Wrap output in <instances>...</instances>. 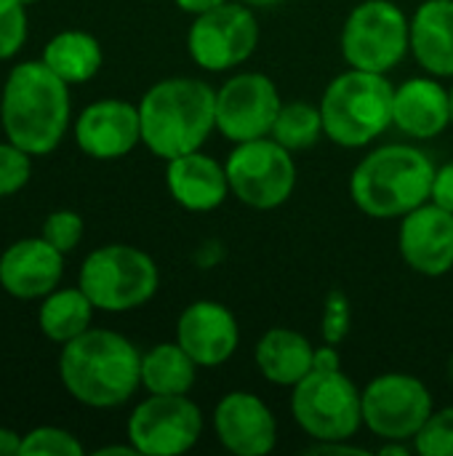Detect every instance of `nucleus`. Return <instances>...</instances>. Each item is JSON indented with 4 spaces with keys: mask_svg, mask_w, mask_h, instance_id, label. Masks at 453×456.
Listing matches in <instances>:
<instances>
[{
    "mask_svg": "<svg viewBox=\"0 0 453 456\" xmlns=\"http://www.w3.org/2000/svg\"><path fill=\"white\" fill-rule=\"evenodd\" d=\"M69 123V83H64L43 59L13 64L0 91L3 136L40 158L61 144Z\"/></svg>",
    "mask_w": 453,
    "mask_h": 456,
    "instance_id": "1",
    "label": "nucleus"
},
{
    "mask_svg": "<svg viewBox=\"0 0 453 456\" xmlns=\"http://www.w3.org/2000/svg\"><path fill=\"white\" fill-rule=\"evenodd\" d=\"M59 379L77 403L88 409H117L142 387V353L128 337L91 326L85 334L61 345Z\"/></svg>",
    "mask_w": 453,
    "mask_h": 456,
    "instance_id": "2",
    "label": "nucleus"
},
{
    "mask_svg": "<svg viewBox=\"0 0 453 456\" xmlns=\"http://www.w3.org/2000/svg\"><path fill=\"white\" fill-rule=\"evenodd\" d=\"M142 144L163 160L203 150L216 131V88L200 77H163L139 99Z\"/></svg>",
    "mask_w": 453,
    "mask_h": 456,
    "instance_id": "3",
    "label": "nucleus"
},
{
    "mask_svg": "<svg viewBox=\"0 0 453 456\" xmlns=\"http://www.w3.org/2000/svg\"><path fill=\"white\" fill-rule=\"evenodd\" d=\"M435 168L433 158L417 144H382L352 168L350 198L371 219H403L430 200Z\"/></svg>",
    "mask_w": 453,
    "mask_h": 456,
    "instance_id": "4",
    "label": "nucleus"
},
{
    "mask_svg": "<svg viewBox=\"0 0 453 456\" xmlns=\"http://www.w3.org/2000/svg\"><path fill=\"white\" fill-rule=\"evenodd\" d=\"M392 96L395 86L387 75L347 67L320 96L326 139L344 150L368 147L392 128Z\"/></svg>",
    "mask_w": 453,
    "mask_h": 456,
    "instance_id": "5",
    "label": "nucleus"
},
{
    "mask_svg": "<svg viewBox=\"0 0 453 456\" xmlns=\"http://www.w3.org/2000/svg\"><path fill=\"white\" fill-rule=\"evenodd\" d=\"M77 286L99 313H131L155 299L160 270L147 251L131 243H107L83 259Z\"/></svg>",
    "mask_w": 453,
    "mask_h": 456,
    "instance_id": "6",
    "label": "nucleus"
},
{
    "mask_svg": "<svg viewBox=\"0 0 453 456\" xmlns=\"http://www.w3.org/2000/svg\"><path fill=\"white\" fill-rule=\"evenodd\" d=\"M291 417L312 441H352L363 428V390L342 369H312L291 387Z\"/></svg>",
    "mask_w": 453,
    "mask_h": 456,
    "instance_id": "7",
    "label": "nucleus"
},
{
    "mask_svg": "<svg viewBox=\"0 0 453 456\" xmlns=\"http://www.w3.org/2000/svg\"><path fill=\"white\" fill-rule=\"evenodd\" d=\"M339 45L347 67L387 75L411 53V16L395 0H363L347 13Z\"/></svg>",
    "mask_w": 453,
    "mask_h": 456,
    "instance_id": "8",
    "label": "nucleus"
},
{
    "mask_svg": "<svg viewBox=\"0 0 453 456\" xmlns=\"http://www.w3.org/2000/svg\"><path fill=\"white\" fill-rule=\"evenodd\" d=\"M227 179L232 195L254 211H275L286 206L296 190V160L272 136L240 142L230 150Z\"/></svg>",
    "mask_w": 453,
    "mask_h": 456,
    "instance_id": "9",
    "label": "nucleus"
},
{
    "mask_svg": "<svg viewBox=\"0 0 453 456\" xmlns=\"http://www.w3.org/2000/svg\"><path fill=\"white\" fill-rule=\"evenodd\" d=\"M262 27L251 5L230 0L214 11L192 16L187 53L206 72H227L246 64L259 48Z\"/></svg>",
    "mask_w": 453,
    "mask_h": 456,
    "instance_id": "10",
    "label": "nucleus"
},
{
    "mask_svg": "<svg viewBox=\"0 0 453 456\" xmlns=\"http://www.w3.org/2000/svg\"><path fill=\"white\" fill-rule=\"evenodd\" d=\"M435 411L430 387L406 371H384L363 387V428L379 441H414Z\"/></svg>",
    "mask_w": 453,
    "mask_h": 456,
    "instance_id": "11",
    "label": "nucleus"
},
{
    "mask_svg": "<svg viewBox=\"0 0 453 456\" xmlns=\"http://www.w3.org/2000/svg\"><path fill=\"white\" fill-rule=\"evenodd\" d=\"M206 419L190 395H150L125 422V438L142 456H179L198 446Z\"/></svg>",
    "mask_w": 453,
    "mask_h": 456,
    "instance_id": "12",
    "label": "nucleus"
},
{
    "mask_svg": "<svg viewBox=\"0 0 453 456\" xmlns=\"http://www.w3.org/2000/svg\"><path fill=\"white\" fill-rule=\"evenodd\" d=\"M280 107V88L270 75L235 72L216 88V131L232 144L270 136Z\"/></svg>",
    "mask_w": 453,
    "mask_h": 456,
    "instance_id": "13",
    "label": "nucleus"
},
{
    "mask_svg": "<svg viewBox=\"0 0 453 456\" xmlns=\"http://www.w3.org/2000/svg\"><path fill=\"white\" fill-rule=\"evenodd\" d=\"M72 134L83 155L93 160H120L142 144L139 104L125 99H96L80 110Z\"/></svg>",
    "mask_w": 453,
    "mask_h": 456,
    "instance_id": "14",
    "label": "nucleus"
},
{
    "mask_svg": "<svg viewBox=\"0 0 453 456\" xmlns=\"http://www.w3.org/2000/svg\"><path fill=\"white\" fill-rule=\"evenodd\" d=\"M216 441L235 456H267L278 446V419L251 390H232L219 398L211 417Z\"/></svg>",
    "mask_w": 453,
    "mask_h": 456,
    "instance_id": "15",
    "label": "nucleus"
},
{
    "mask_svg": "<svg viewBox=\"0 0 453 456\" xmlns=\"http://www.w3.org/2000/svg\"><path fill=\"white\" fill-rule=\"evenodd\" d=\"M398 251L409 270L443 278L453 270V214L427 200L409 211L398 227Z\"/></svg>",
    "mask_w": 453,
    "mask_h": 456,
    "instance_id": "16",
    "label": "nucleus"
},
{
    "mask_svg": "<svg viewBox=\"0 0 453 456\" xmlns=\"http://www.w3.org/2000/svg\"><path fill=\"white\" fill-rule=\"evenodd\" d=\"M176 342L200 369H216L238 353L240 323L227 305L216 299H195L179 313Z\"/></svg>",
    "mask_w": 453,
    "mask_h": 456,
    "instance_id": "17",
    "label": "nucleus"
},
{
    "mask_svg": "<svg viewBox=\"0 0 453 456\" xmlns=\"http://www.w3.org/2000/svg\"><path fill=\"white\" fill-rule=\"evenodd\" d=\"M64 256L43 235L21 238L0 254V289L13 299H43L59 289Z\"/></svg>",
    "mask_w": 453,
    "mask_h": 456,
    "instance_id": "18",
    "label": "nucleus"
},
{
    "mask_svg": "<svg viewBox=\"0 0 453 456\" xmlns=\"http://www.w3.org/2000/svg\"><path fill=\"white\" fill-rule=\"evenodd\" d=\"M166 187L174 203L192 214H211L232 195L224 163L203 150L166 160Z\"/></svg>",
    "mask_w": 453,
    "mask_h": 456,
    "instance_id": "19",
    "label": "nucleus"
},
{
    "mask_svg": "<svg viewBox=\"0 0 453 456\" xmlns=\"http://www.w3.org/2000/svg\"><path fill=\"white\" fill-rule=\"evenodd\" d=\"M392 126L417 142L441 136L451 126V94L441 77L417 75L395 86Z\"/></svg>",
    "mask_w": 453,
    "mask_h": 456,
    "instance_id": "20",
    "label": "nucleus"
},
{
    "mask_svg": "<svg viewBox=\"0 0 453 456\" xmlns=\"http://www.w3.org/2000/svg\"><path fill=\"white\" fill-rule=\"evenodd\" d=\"M411 56L435 77H453V0H422L411 13Z\"/></svg>",
    "mask_w": 453,
    "mask_h": 456,
    "instance_id": "21",
    "label": "nucleus"
},
{
    "mask_svg": "<svg viewBox=\"0 0 453 456\" xmlns=\"http://www.w3.org/2000/svg\"><path fill=\"white\" fill-rule=\"evenodd\" d=\"M312 361L315 345L302 331L288 326L267 329L254 347V363L259 374L275 387L291 390L312 371Z\"/></svg>",
    "mask_w": 453,
    "mask_h": 456,
    "instance_id": "22",
    "label": "nucleus"
},
{
    "mask_svg": "<svg viewBox=\"0 0 453 456\" xmlns=\"http://www.w3.org/2000/svg\"><path fill=\"white\" fill-rule=\"evenodd\" d=\"M64 83L80 86L99 75L104 64V51L96 35L88 29H61L45 45L40 56Z\"/></svg>",
    "mask_w": 453,
    "mask_h": 456,
    "instance_id": "23",
    "label": "nucleus"
},
{
    "mask_svg": "<svg viewBox=\"0 0 453 456\" xmlns=\"http://www.w3.org/2000/svg\"><path fill=\"white\" fill-rule=\"evenodd\" d=\"M93 313L96 307L80 286H69V289L59 286L40 299L37 326L43 337L51 339L53 345H67L91 329Z\"/></svg>",
    "mask_w": 453,
    "mask_h": 456,
    "instance_id": "24",
    "label": "nucleus"
},
{
    "mask_svg": "<svg viewBox=\"0 0 453 456\" xmlns=\"http://www.w3.org/2000/svg\"><path fill=\"white\" fill-rule=\"evenodd\" d=\"M198 363L174 339L142 353V387L150 395H190L198 382Z\"/></svg>",
    "mask_w": 453,
    "mask_h": 456,
    "instance_id": "25",
    "label": "nucleus"
},
{
    "mask_svg": "<svg viewBox=\"0 0 453 456\" xmlns=\"http://www.w3.org/2000/svg\"><path fill=\"white\" fill-rule=\"evenodd\" d=\"M270 136L291 152H302V150L315 147L326 136L320 104L315 107L310 102H288V104L283 102Z\"/></svg>",
    "mask_w": 453,
    "mask_h": 456,
    "instance_id": "26",
    "label": "nucleus"
},
{
    "mask_svg": "<svg viewBox=\"0 0 453 456\" xmlns=\"http://www.w3.org/2000/svg\"><path fill=\"white\" fill-rule=\"evenodd\" d=\"M85 449L77 441V436H72L64 428H53V425H40L29 433H24L21 441V456H83Z\"/></svg>",
    "mask_w": 453,
    "mask_h": 456,
    "instance_id": "27",
    "label": "nucleus"
},
{
    "mask_svg": "<svg viewBox=\"0 0 453 456\" xmlns=\"http://www.w3.org/2000/svg\"><path fill=\"white\" fill-rule=\"evenodd\" d=\"M411 444L419 456H453V406L435 409Z\"/></svg>",
    "mask_w": 453,
    "mask_h": 456,
    "instance_id": "28",
    "label": "nucleus"
},
{
    "mask_svg": "<svg viewBox=\"0 0 453 456\" xmlns=\"http://www.w3.org/2000/svg\"><path fill=\"white\" fill-rule=\"evenodd\" d=\"M35 155L13 142H0V198L21 192L32 179Z\"/></svg>",
    "mask_w": 453,
    "mask_h": 456,
    "instance_id": "29",
    "label": "nucleus"
},
{
    "mask_svg": "<svg viewBox=\"0 0 453 456\" xmlns=\"http://www.w3.org/2000/svg\"><path fill=\"white\" fill-rule=\"evenodd\" d=\"M83 232H85V222L77 211L72 208H56L51 211L45 219H43V230L40 235L53 246L59 248L61 254H69L77 248V243L83 240Z\"/></svg>",
    "mask_w": 453,
    "mask_h": 456,
    "instance_id": "30",
    "label": "nucleus"
},
{
    "mask_svg": "<svg viewBox=\"0 0 453 456\" xmlns=\"http://www.w3.org/2000/svg\"><path fill=\"white\" fill-rule=\"evenodd\" d=\"M27 5L21 0H0V61L13 59L27 43Z\"/></svg>",
    "mask_w": 453,
    "mask_h": 456,
    "instance_id": "31",
    "label": "nucleus"
},
{
    "mask_svg": "<svg viewBox=\"0 0 453 456\" xmlns=\"http://www.w3.org/2000/svg\"><path fill=\"white\" fill-rule=\"evenodd\" d=\"M352 326V307L344 291L331 289L323 299V318H320V337L323 342L342 345Z\"/></svg>",
    "mask_w": 453,
    "mask_h": 456,
    "instance_id": "32",
    "label": "nucleus"
},
{
    "mask_svg": "<svg viewBox=\"0 0 453 456\" xmlns=\"http://www.w3.org/2000/svg\"><path fill=\"white\" fill-rule=\"evenodd\" d=\"M433 203H438L441 208L453 214V160L443 163L435 168V179H433Z\"/></svg>",
    "mask_w": 453,
    "mask_h": 456,
    "instance_id": "33",
    "label": "nucleus"
},
{
    "mask_svg": "<svg viewBox=\"0 0 453 456\" xmlns=\"http://www.w3.org/2000/svg\"><path fill=\"white\" fill-rule=\"evenodd\" d=\"M312 369H320V371H339V369H342V353H339V345H331V342L318 345V347H315Z\"/></svg>",
    "mask_w": 453,
    "mask_h": 456,
    "instance_id": "34",
    "label": "nucleus"
},
{
    "mask_svg": "<svg viewBox=\"0 0 453 456\" xmlns=\"http://www.w3.org/2000/svg\"><path fill=\"white\" fill-rule=\"evenodd\" d=\"M307 454H355V456H366L368 452L360 449V446H352L350 441H312V446L304 449Z\"/></svg>",
    "mask_w": 453,
    "mask_h": 456,
    "instance_id": "35",
    "label": "nucleus"
},
{
    "mask_svg": "<svg viewBox=\"0 0 453 456\" xmlns=\"http://www.w3.org/2000/svg\"><path fill=\"white\" fill-rule=\"evenodd\" d=\"M24 433H16L13 428H0V456H21Z\"/></svg>",
    "mask_w": 453,
    "mask_h": 456,
    "instance_id": "36",
    "label": "nucleus"
},
{
    "mask_svg": "<svg viewBox=\"0 0 453 456\" xmlns=\"http://www.w3.org/2000/svg\"><path fill=\"white\" fill-rule=\"evenodd\" d=\"M174 3H176L179 11H184L190 16H200V13L214 11V8H219V5H224L230 0H174Z\"/></svg>",
    "mask_w": 453,
    "mask_h": 456,
    "instance_id": "37",
    "label": "nucleus"
},
{
    "mask_svg": "<svg viewBox=\"0 0 453 456\" xmlns=\"http://www.w3.org/2000/svg\"><path fill=\"white\" fill-rule=\"evenodd\" d=\"M96 454H99V456H104V454L133 456V454H136V449H133L131 444H125V446H101V449H96Z\"/></svg>",
    "mask_w": 453,
    "mask_h": 456,
    "instance_id": "38",
    "label": "nucleus"
},
{
    "mask_svg": "<svg viewBox=\"0 0 453 456\" xmlns=\"http://www.w3.org/2000/svg\"><path fill=\"white\" fill-rule=\"evenodd\" d=\"M240 3H246V5H251V8H270V5H278V3H283V0H240Z\"/></svg>",
    "mask_w": 453,
    "mask_h": 456,
    "instance_id": "39",
    "label": "nucleus"
},
{
    "mask_svg": "<svg viewBox=\"0 0 453 456\" xmlns=\"http://www.w3.org/2000/svg\"><path fill=\"white\" fill-rule=\"evenodd\" d=\"M449 94H451V126H453V77H451V88H449Z\"/></svg>",
    "mask_w": 453,
    "mask_h": 456,
    "instance_id": "40",
    "label": "nucleus"
},
{
    "mask_svg": "<svg viewBox=\"0 0 453 456\" xmlns=\"http://www.w3.org/2000/svg\"><path fill=\"white\" fill-rule=\"evenodd\" d=\"M24 5H35V3H40V0H21Z\"/></svg>",
    "mask_w": 453,
    "mask_h": 456,
    "instance_id": "41",
    "label": "nucleus"
}]
</instances>
